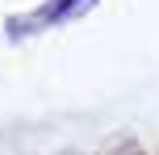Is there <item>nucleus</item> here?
<instances>
[{
    "mask_svg": "<svg viewBox=\"0 0 159 155\" xmlns=\"http://www.w3.org/2000/svg\"><path fill=\"white\" fill-rule=\"evenodd\" d=\"M96 0H50L46 8H38L34 17L25 21H8V30H42V25H59V21H71V17H84Z\"/></svg>",
    "mask_w": 159,
    "mask_h": 155,
    "instance_id": "obj_1",
    "label": "nucleus"
}]
</instances>
